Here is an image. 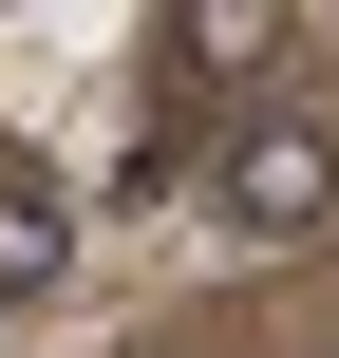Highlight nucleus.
I'll use <instances>...</instances> for the list:
<instances>
[{
    "label": "nucleus",
    "instance_id": "nucleus-3",
    "mask_svg": "<svg viewBox=\"0 0 339 358\" xmlns=\"http://www.w3.org/2000/svg\"><path fill=\"white\" fill-rule=\"evenodd\" d=\"M170 57H189V76H264V57H283V19H264V0H189V19H170Z\"/></svg>",
    "mask_w": 339,
    "mask_h": 358
},
{
    "label": "nucleus",
    "instance_id": "nucleus-1",
    "mask_svg": "<svg viewBox=\"0 0 339 358\" xmlns=\"http://www.w3.org/2000/svg\"><path fill=\"white\" fill-rule=\"evenodd\" d=\"M189 208H208V245H245V264L321 245V227H339V132L302 113V94L226 113V132H208V170H189Z\"/></svg>",
    "mask_w": 339,
    "mask_h": 358
},
{
    "label": "nucleus",
    "instance_id": "nucleus-2",
    "mask_svg": "<svg viewBox=\"0 0 339 358\" xmlns=\"http://www.w3.org/2000/svg\"><path fill=\"white\" fill-rule=\"evenodd\" d=\"M75 283V208L57 189H0V302H57Z\"/></svg>",
    "mask_w": 339,
    "mask_h": 358
}]
</instances>
